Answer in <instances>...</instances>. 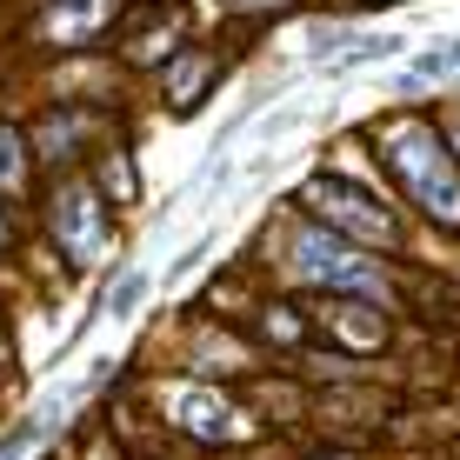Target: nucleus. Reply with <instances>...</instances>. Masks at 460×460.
<instances>
[{"label":"nucleus","instance_id":"1","mask_svg":"<svg viewBox=\"0 0 460 460\" xmlns=\"http://www.w3.org/2000/svg\"><path fill=\"white\" fill-rule=\"evenodd\" d=\"M387 167L401 173V187L420 200L434 220H460V167L447 154V140L434 134V127H401V134L387 140Z\"/></svg>","mask_w":460,"mask_h":460},{"label":"nucleus","instance_id":"2","mask_svg":"<svg viewBox=\"0 0 460 460\" xmlns=\"http://www.w3.org/2000/svg\"><path fill=\"white\" fill-rule=\"evenodd\" d=\"M294 274L300 280H321V288H347V294H380V267L367 253H354L341 234H294Z\"/></svg>","mask_w":460,"mask_h":460},{"label":"nucleus","instance_id":"3","mask_svg":"<svg viewBox=\"0 0 460 460\" xmlns=\"http://www.w3.org/2000/svg\"><path fill=\"white\" fill-rule=\"evenodd\" d=\"M307 200L321 220H334V227H347L354 241H380V247H394L401 241V227H394V214L380 208L374 194H360L354 181H334V173H321V181H307Z\"/></svg>","mask_w":460,"mask_h":460},{"label":"nucleus","instance_id":"4","mask_svg":"<svg viewBox=\"0 0 460 460\" xmlns=\"http://www.w3.org/2000/svg\"><path fill=\"white\" fill-rule=\"evenodd\" d=\"M54 241L67 247V261H93L107 241V220H101V200H93V187L67 181L54 194Z\"/></svg>","mask_w":460,"mask_h":460},{"label":"nucleus","instance_id":"5","mask_svg":"<svg viewBox=\"0 0 460 460\" xmlns=\"http://www.w3.org/2000/svg\"><path fill=\"white\" fill-rule=\"evenodd\" d=\"M181 427L200 434V440H227L241 420H234V407L220 401V394H181Z\"/></svg>","mask_w":460,"mask_h":460},{"label":"nucleus","instance_id":"6","mask_svg":"<svg viewBox=\"0 0 460 460\" xmlns=\"http://www.w3.org/2000/svg\"><path fill=\"white\" fill-rule=\"evenodd\" d=\"M454 74H460V40H440L407 60V81H454Z\"/></svg>","mask_w":460,"mask_h":460},{"label":"nucleus","instance_id":"7","mask_svg":"<svg viewBox=\"0 0 460 460\" xmlns=\"http://www.w3.org/2000/svg\"><path fill=\"white\" fill-rule=\"evenodd\" d=\"M107 13V0H74V7H60L54 13V34H81V27H93Z\"/></svg>","mask_w":460,"mask_h":460},{"label":"nucleus","instance_id":"8","mask_svg":"<svg viewBox=\"0 0 460 460\" xmlns=\"http://www.w3.org/2000/svg\"><path fill=\"white\" fill-rule=\"evenodd\" d=\"M387 54H394V40L374 34V40H360V47H347V54H334V67H360V60H387Z\"/></svg>","mask_w":460,"mask_h":460},{"label":"nucleus","instance_id":"9","mask_svg":"<svg viewBox=\"0 0 460 460\" xmlns=\"http://www.w3.org/2000/svg\"><path fill=\"white\" fill-rule=\"evenodd\" d=\"M21 181V134H0V187Z\"/></svg>","mask_w":460,"mask_h":460},{"label":"nucleus","instance_id":"10","mask_svg":"<svg viewBox=\"0 0 460 460\" xmlns=\"http://www.w3.org/2000/svg\"><path fill=\"white\" fill-rule=\"evenodd\" d=\"M140 288H147V280H140V274H127L120 288L107 294V314H134V300H140Z\"/></svg>","mask_w":460,"mask_h":460},{"label":"nucleus","instance_id":"11","mask_svg":"<svg viewBox=\"0 0 460 460\" xmlns=\"http://www.w3.org/2000/svg\"><path fill=\"white\" fill-rule=\"evenodd\" d=\"M234 7H274V0H234Z\"/></svg>","mask_w":460,"mask_h":460},{"label":"nucleus","instance_id":"12","mask_svg":"<svg viewBox=\"0 0 460 460\" xmlns=\"http://www.w3.org/2000/svg\"><path fill=\"white\" fill-rule=\"evenodd\" d=\"M0 241H7V227H0Z\"/></svg>","mask_w":460,"mask_h":460}]
</instances>
